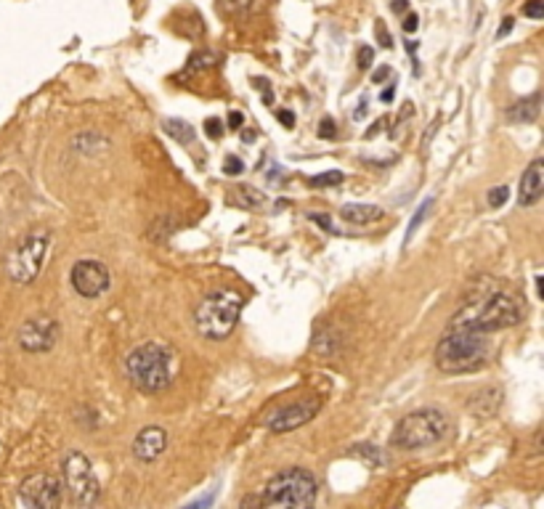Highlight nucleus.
<instances>
[{"mask_svg":"<svg viewBox=\"0 0 544 509\" xmlns=\"http://www.w3.org/2000/svg\"><path fill=\"white\" fill-rule=\"evenodd\" d=\"M212 64H218V56H215V53H210V50H197V53H192V59H189V67L183 70V77H189V75H194V72H200V70H207Z\"/></svg>","mask_w":544,"mask_h":509,"instance_id":"nucleus-20","label":"nucleus"},{"mask_svg":"<svg viewBox=\"0 0 544 509\" xmlns=\"http://www.w3.org/2000/svg\"><path fill=\"white\" fill-rule=\"evenodd\" d=\"M393 96H396V85H388V88L380 93V101H385V104H391L393 101Z\"/></svg>","mask_w":544,"mask_h":509,"instance_id":"nucleus-40","label":"nucleus"},{"mask_svg":"<svg viewBox=\"0 0 544 509\" xmlns=\"http://www.w3.org/2000/svg\"><path fill=\"white\" fill-rule=\"evenodd\" d=\"M242 122H244V117L239 114V111H232V114H229V128L232 130L242 128Z\"/></svg>","mask_w":544,"mask_h":509,"instance_id":"nucleus-38","label":"nucleus"},{"mask_svg":"<svg viewBox=\"0 0 544 509\" xmlns=\"http://www.w3.org/2000/svg\"><path fill=\"white\" fill-rule=\"evenodd\" d=\"M366 106H369V101L361 99V104H359V109L353 111V120H364V117H366Z\"/></svg>","mask_w":544,"mask_h":509,"instance_id":"nucleus-39","label":"nucleus"},{"mask_svg":"<svg viewBox=\"0 0 544 509\" xmlns=\"http://www.w3.org/2000/svg\"><path fill=\"white\" fill-rule=\"evenodd\" d=\"M464 319L470 327H475L484 334H491V332H502L507 327H515L523 319V308L518 305V300L513 295H504V292H494L489 295L484 302H475L473 308H467L459 316Z\"/></svg>","mask_w":544,"mask_h":509,"instance_id":"nucleus-6","label":"nucleus"},{"mask_svg":"<svg viewBox=\"0 0 544 509\" xmlns=\"http://www.w3.org/2000/svg\"><path fill=\"white\" fill-rule=\"evenodd\" d=\"M244 308V297L234 290H215L197 302L194 308V327L205 339L221 342L236 329Z\"/></svg>","mask_w":544,"mask_h":509,"instance_id":"nucleus-3","label":"nucleus"},{"mask_svg":"<svg viewBox=\"0 0 544 509\" xmlns=\"http://www.w3.org/2000/svg\"><path fill=\"white\" fill-rule=\"evenodd\" d=\"M125 371L131 377L133 388L154 395L173 385L175 371H178V356L168 342H157V339L143 342L128 356Z\"/></svg>","mask_w":544,"mask_h":509,"instance_id":"nucleus-2","label":"nucleus"},{"mask_svg":"<svg viewBox=\"0 0 544 509\" xmlns=\"http://www.w3.org/2000/svg\"><path fill=\"white\" fill-rule=\"evenodd\" d=\"M433 207V199H425L423 204H420V210H417V215H414L412 220H409V229H406V244L414 239V234H417V229L423 226V220L428 218V210Z\"/></svg>","mask_w":544,"mask_h":509,"instance_id":"nucleus-23","label":"nucleus"},{"mask_svg":"<svg viewBox=\"0 0 544 509\" xmlns=\"http://www.w3.org/2000/svg\"><path fill=\"white\" fill-rule=\"evenodd\" d=\"M308 218L313 220V223H319L327 234H334V236H343V231H337L334 229V223H332V218H327V215H319V212H308Z\"/></svg>","mask_w":544,"mask_h":509,"instance_id":"nucleus-26","label":"nucleus"},{"mask_svg":"<svg viewBox=\"0 0 544 509\" xmlns=\"http://www.w3.org/2000/svg\"><path fill=\"white\" fill-rule=\"evenodd\" d=\"M513 27H515V19H513V16H507V19L499 24V30H496V38L502 40L504 35H510V32H513Z\"/></svg>","mask_w":544,"mask_h":509,"instance_id":"nucleus-35","label":"nucleus"},{"mask_svg":"<svg viewBox=\"0 0 544 509\" xmlns=\"http://www.w3.org/2000/svg\"><path fill=\"white\" fill-rule=\"evenodd\" d=\"M383 215V207H377V204H345L340 210V218L353 226H369V223H377Z\"/></svg>","mask_w":544,"mask_h":509,"instance_id":"nucleus-17","label":"nucleus"},{"mask_svg":"<svg viewBox=\"0 0 544 509\" xmlns=\"http://www.w3.org/2000/svg\"><path fill=\"white\" fill-rule=\"evenodd\" d=\"M334 136H337V125H334V120L332 117H324V120L319 122V138L330 141V138H334Z\"/></svg>","mask_w":544,"mask_h":509,"instance_id":"nucleus-28","label":"nucleus"},{"mask_svg":"<svg viewBox=\"0 0 544 509\" xmlns=\"http://www.w3.org/2000/svg\"><path fill=\"white\" fill-rule=\"evenodd\" d=\"M372 61H374V48L361 45V48H359V70H369Z\"/></svg>","mask_w":544,"mask_h":509,"instance_id":"nucleus-30","label":"nucleus"},{"mask_svg":"<svg viewBox=\"0 0 544 509\" xmlns=\"http://www.w3.org/2000/svg\"><path fill=\"white\" fill-rule=\"evenodd\" d=\"M391 9H393L396 13H403V11L409 9V0H391Z\"/></svg>","mask_w":544,"mask_h":509,"instance_id":"nucleus-41","label":"nucleus"},{"mask_svg":"<svg viewBox=\"0 0 544 509\" xmlns=\"http://www.w3.org/2000/svg\"><path fill=\"white\" fill-rule=\"evenodd\" d=\"M401 27H403V32H409V35H412V32L417 30V27H420V16H417V13H409V16L403 19Z\"/></svg>","mask_w":544,"mask_h":509,"instance_id":"nucleus-34","label":"nucleus"},{"mask_svg":"<svg viewBox=\"0 0 544 509\" xmlns=\"http://www.w3.org/2000/svg\"><path fill=\"white\" fill-rule=\"evenodd\" d=\"M72 287L85 300L101 297L111 287V273L101 260H77L72 266Z\"/></svg>","mask_w":544,"mask_h":509,"instance_id":"nucleus-9","label":"nucleus"},{"mask_svg":"<svg viewBox=\"0 0 544 509\" xmlns=\"http://www.w3.org/2000/svg\"><path fill=\"white\" fill-rule=\"evenodd\" d=\"M242 170H244V165H242V160H239V157L229 154V157L223 160V173H226V175H239Z\"/></svg>","mask_w":544,"mask_h":509,"instance_id":"nucleus-29","label":"nucleus"},{"mask_svg":"<svg viewBox=\"0 0 544 509\" xmlns=\"http://www.w3.org/2000/svg\"><path fill=\"white\" fill-rule=\"evenodd\" d=\"M544 197V160H534L521 175L518 186V202L521 207H531Z\"/></svg>","mask_w":544,"mask_h":509,"instance_id":"nucleus-14","label":"nucleus"},{"mask_svg":"<svg viewBox=\"0 0 544 509\" xmlns=\"http://www.w3.org/2000/svg\"><path fill=\"white\" fill-rule=\"evenodd\" d=\"M374 35H377V43L383 48H393V38H391V32H388L383 19H374Z\"/></svg>","mask_w":544,"mask_h":509,"instance_id":"nucleus-25","label":"nucleus"},{"mask_svg":"<svg viewBox=\"0 0 544 509\" xmlns=\"http://www.w3.org/2000/svg\"><path fill=\"white\" fill-rule=\"evenodd\" d=\"M316 478L308 469L303 467H290L282 469L279 475H273L268 480V486L263 491L261 504L263 507H290V509H303L311 507L316 501Z\"/></svg>","mask_w":544,"mask_h":509,"instance_id":"nucleus-4","label":"nucleus"},{"mask_svg":"<svg viewBox=\"0 0 544 509\" xmlns=\"http://www.w3.org/2000/svg\"><path fill=\"white\" fill-rule=\"evenodd\" d=\"M343 173L340 170H327V173H319V175H313L308 183H311L313 189H324V186H340L343 183Z\"/></svg>","mask_w":544,"mask_h":509,"instance_id":"nucleus-22","label":"nucleus"},{"mask_svg":"<svg viewBox=\"0 0 544 509\" xmlns=\"http://www.w3.org/2000/svg\"><path fill=\"white\" fill-rule=\"evenodd\" d=\"M168 449V432L157 425H151V427H143L136 440H133V456L143 464H151V461H157L165 454Z\"/></svg>","mask_w":544,"mask_h":509,"instance_id":"nucleus-13","label":"nucleus"},{"mask_svg":"<svg viewBox=\"0 0 544 509\" xmlns=\"http://www.w3.org/2000/svg\"><path fill=\"white\" fill-rule=\"evenodd\" d=\"M232 202L234 204H242V207H261L263 197L255 189H250V186H239V189H234Z\"/></svg>","mask_w":544,"mask_h":509,"instance_id":"nucleus-21","label":"nucleus"},{"mask_svg":"<svg viewBox=\"0 0 544 509\" xmlns=\"http://www.w3.org/2000/svg\"><path fill=\"white\" fill-rule=\"evenodd\" d=\"M489 334L470 327L464 319L452 321L446 334L438 339L435 348V366L444 374H467V371L481 369L489 359Z\"/></svg>","mask_w":544,"mask_h":509,"instance_id":"nucleus-1","label":"nucleus"},{"mask_svg":"<svg viewBox=\"0 0 544 509\" xmlns=\"http://www.w3.org/2000/svg\"><path fill=\"white\" fill-rule=\"evenodd\" d=\"M539 111H542V96L531 93L528 99L515 101L513 106L507 109V120L515 122V125H528V122H534L539 117Z\"/></svg>","mask_w":544,"mask_h":509,"instance_id":"nucleus-16","label":"nucleus"},{"mask_svg":"<svg viewBox=\"0 0 544 509\" xmlns=\"http://www.w3.org/2000/svg\"><path fill=\"white\" fill-rule=\"evenodd\" d=\"M48 250H50V231L45 229L30 231L9 255L6 270H9L11 281H16V284H32V281L40 276L43 266H45V260H48Z\"/></svg>","mask_w":544,"mask_h":509,"instance_id":"nucleus-7","label":"nucleus"},{"mask_svg":"<svg viewBox=\"0 0 544 509\" xmlns=\"http://www.w3.org/2000/svg\"><path fill=\"white\" fill-rule=\"evenodd\" d=\"M523 16H528V19H544V0H528L523 6Z\"/></svg>","mask_w":544,"mask_h":509,"instance_id":"nucleus-27","label":"nucleus"},{"mask_svg":"<svg viewBox=\"0 0 544 509\" xmlns=\"http://www.w3.org/2000/svg\"><path fill=\"white\" fill-rule=\"evenodd\" d=\"M449 429V420L441 409H420L406 414L403 420H398L391 443L401 451H417L435 446L438 440L446 435Z\"/></svg>","mask_w":544,"mask_h":509,"instance_id":"nucleus-5","label":"nucleus"},{"mask_svg":"<svg viewBox=\"0 0 544 509\" xmlns=\"http://www.w3.org/2000/svg\"><path fill=\"white\" fill-rule=\"evenodd\" d=\"M205 133H207L210 138H221V133H223V122H221V120H215V117H210V120L205 122Z\"/></svg>","mask_w":544,"mask_h":509,"instance_id":"nucleus-32","label":"nucleus"},{"mask_svg":"<svg viewBox=\"0 0 544 509\" xmlns=\"http://www.w3.org/2000/svg\"><path fill=\"white\" fill-rule=\"evenodd\" d=\"M510 199V189L507 186H494V189H489V194H486V202H489V207H502L504 202Z\"/></svg>","mask_w":544,"mask_h":509,"instance_id":"nucleus-24","label":"nucleus"},{"mask_svg":"<svg viewBox=\"0 0 544 509\" xmlns=\"http://www.w3.org/2000/svg\"><path fill=\"white\" fill-rule=\"evenodd\" d=\"M59 342V324L50 316L27 319L19 329V345L27 353H48Z\"/></svg>","mask_w":544,"mask_h":509,"instance_id":"nucleus-11","label":"nucleus"},{"mask_svg":"<svg viewBox=\"0 0 544 509\" xmlns=\"http://www.w3.org/2000/svg\"><path fill=\"white\" fill-rule=\"evenodd\" d=\"M276 120L282 122L284 128H295V114H293V111L279 109V111H276Z\"/></svg>","mask_w":544,"mask_h":509,"instance_id":"nucleus-33","label":"nucleus"},{"mask_svg":"<svg viewBox=\"0 0 544 509\" xmlns=\"http://www.w3.org/2000/svg\"><path fill=\"white\" fill-rule=\"evenodd\" d=\"M61 467H64V483H67L72 501L80 507H93L101 496V483L88 456L80 451H67Z\"/></svg>","mask_w":544,"mask_h":509,"instance_id":"nucleus-8","label":"nucleus"},{"mask_svg":"<svg viewBox=\"0 0 544 509\" xmlns=\"http://www.w3.org/2000/svg\"><path fill=\"white\" fill-rule=\"evenodd\" d=\"M417 48H420V43H417V40H406V50H409L412 56H414V50H417Z\"/></svg>","mask_w":544,"mask_h":509,"instance_id":"nucleus-43","label":"nucleus"},{"mask_svg":"<svg viewBox=\"0 0 544 509\" xmlns=\"http://www.w3.org/2000/svg\"><path fill=\"white\" fill-rule=\"evenodd\" d=\"M252 6V0H223V9L229 13H242Z\"/></svg>","mask_w":544,"mask_h":509,"instance_id":"nucleus-31","label":"nucleus"},{"mask_svg":"<svg viewBox=\"0 0 544 509\" xmlns=\"http://www.w3.org/2000/svg\"><path fill=\"white\" fill-rule=\"evenodd\" d=\"M162 130H165L170 138L178 141V143H194V138H197L194 128L183 120H162Z\"/></svg>","mask_w":544,"mask_h":509,"instance_id":"nucleus-18","label":"nucleus"},{"mask_svg":"<svg viewBox=\"0 0 544 509\" xmlns=\"http://www.w3.org/2000/svg\"><path fill=\"white\" fill-rule=\"evenodd\" d=\"M388 77H391V67H380V70H377V72L372 75L374 85H380V82H385Z\"/></svg>","mask_w":544,"mask_h":509,"instance_id":"nucleus-36","label":"nucleus"},{"mask_svg":"<svg viewBox=\"0 0 544 509\" xmlns=\"http://www.w3.org/2000/svg\"><path fill=\"white\" fill-rule=\"evenodd\" d=\"M61 483L53 475H30L19 486V499L27 509H56L61 504Z\"/></svg>","mask_w":544,"mask_h":509,"instance_id":"nucleus-10","label":"nucleus"},{"mask_svg":"<svg viewBox=\"0 0 544 509\" xmlns=\"http://www.w3.org/2000/svg\"><path fill=\"white\" fill-rule=\"evenodd\" d=\"M438 125H441V120H433V122H430V128H428V136H425V141H423L425 146L430 143V138H433V133L438 130Z\"/></svg>","mask_w":544,"mask_h":509,"instance_id":"nucleus-42","label":"nucleus"},{"mask_svg":"<svg viewBox=\"0 0 544 509\" xmlns=\"http://www.w3.org/2000/svg\"><path fill=\"white\" fill-rule=\"evenodd\" d=\"M319 409H322L319 398H300L290 403V406H282V409L273 411L268 422H266V427L271 432H290V429H298L305 422H311L319 414Z\"/></svg>","mask_w":544,"mask_h":509,"instance_id":"nucleus-12","label":"nucleus"},{"mask_svg":"<svg viewBox=\"0 0 544 509\" xmlns=\"http://www.w3.org/2000/svg\"><path fill=\"white\" fill-rule=\"evenodd\" d=\"M499 406H502V390L499 388H484L467 400V409L475 417H494Z\"/></svg>","mask_w":544,"mask_h":509,"instance_id":"nucleus-15","label":"nucleus"},{"mask_svg":"<svg viewBox=\"0 0 544 509\" xmlns=\"http://www.w3.org/2000/svg\"><path fill=\"white\" fill-rule=\"evenodd\" d=\"M385 122H388V120H385V117H380V120H377V122H374V125H372V130H366V133H364V138H366V141L374 138V136L380 133V128H383Z\"/></svg>","mask_w":544,"mask_h":509,"instance_id":"nucleus-37","label":"nucleus"},{"mask_svg":"<svg viewBox=\"0 0 544 509\" xmlns=\"http://www.w3.org/2000/svg\"><path fill=\"white\" fill-rule=\"evenodd\" d=\"M348 456H359V459H364L369 467H383L385 464V456L374 449L372 443H359V446H353V449L348 451Z\"/></svg>","mask_w":544,"mask_h":509,"instance_id":"nucleus-19","label":"nucleus"}]
</instances>
